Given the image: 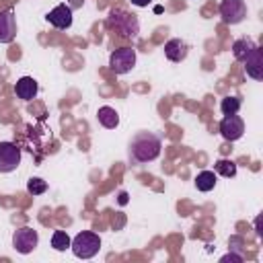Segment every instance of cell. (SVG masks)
<instances>
[{
	"mask_svg": "<svg viewBox=\"0 0 263 263\" xmlns=\"http://www.w3.org/2000/svg\"><path fill=\"white\" fill-rule=\"evenodd\" d=\"M240 105H242L240 97H226V99H222V103H220L222 115H234V113H238Z\"/></svg>",
	"mask_w": 263,
	"mask_h": 263,
	"instance_id": "obj_19",
	"label": "cell"
},
{
	"mask_svg": "<svg viewBox=\"0 0 263 263\" xmlns=\"http://www.w3.org/2000/svg\"><path fill=\"white\" fill-rule=\"evenodd\" d=\"M255 47H257V43H255L251 37H240V39H236V41L232 43V53H234V58H236L238 62H245V60L249 58V53H251Z\"/></svg>",
	"mask_w": 263,
	"mask_h": 263,
	"instance_id": "obj_14",
	"label": "cell"
},
{
	"mask_svg": "<svg viewBox=\"0 0 263 263\" xmlns=\"http://www.w3.org/2000/svg\"><path fill=\"white\" fill-rule=\"evenodd\" d=\"M72 253L78 257V259H90L99 253L101 249V238L97 232H90V230H84V232H78L74 238H72V245H70Z\"/></svg>",
	"mask_w": 263,
	"mask_h": 263,
	"instance_id": "obj_3",
	"label": "cell"
},
{
	"mask_svg": "<svg viewBox=\"0 0 263 263\" xmlns=\"http://www.w3.org/2000/svg\"><path fill=\"white\" fill-rule=\"evenodd\" d=\"M16 37V16L10 8L0 10V43H12Z\"/></svg>",
	"mask_w": 263,
	"mask_h": 263,
	"instance_id": "obj_10",
	"label": "cell"
},
{
	"mask_svg": "<svg viewBox=\"0 0 263 263\" xmlns=\"http://www.w3.org/2000/svg\"><path fill=\"white\" fill-rule=\"evenodd\" d=\"M162 140L152 132H138L127 146V156L134 164H146L160 156Z\"/></svg>",
	"mask_w": 263,
	"mask_h": 263,
	"instance_id": "obj_1",
	"label": "cell"
},
{
	"mask_svg": "<svg viewBox=\"0 0 263 263\" xmlns=\"http://www.w3.org/2000/svg\"><path fill=\"white\" fill-rule=\"evenodd\" d=\"M189 53V45L183 41V39H168L164 43V55L171 60V62H183Z\"/></svg>",
	"mask_w": 263,
	"mask_h": 263,
	"instance_id": "obj_13",
	"label": "cell"
},
{
	"mask_svg": "<svg viewBox=\"0 0 263 263\" xmlns=\"http://www.w3.org/2000/svg\"><path fill=\"white\" fill-rule=\"evenodd\" d=\"M136 66V49L132 47H119L111 51L109 55V68L115 74H127Z\"/></svg>",
	"mask_w": 263,
	"mask_h": 263,
	"instance_id": "obj_5",
	"label": "cell"
},
{
	"mask_svg": "<svg viewBox=\"0 0 263 263\" xmlns=\"http://www.w3.org/2000/svg\"><path fill=\"white\" fill-rule=\"evenodd\" d=\"M37 245H39V234L31 226H21V228L14 230V234H12V247H14L16 253L29 255V253H33L37 249Z\"/></svg>",
	"mask_w": 263,
	"mask_h": 263,
	"instance_id": "obj_4",
	"label": "cell"
},
{
	"mask_svg": "<svg viewBox=\"0 0 263 263\" xmlns=\"http://www.w3.org/2000/svg\"><path fill=\"white\" fill-rule=\"evenodd\" d=\"M70 245H72V238L68 236V232L55 230V232L51 234V247H53L55 251H66V249H70Z\"/></svg>",
	"mask_w": 263,
	"mask_h": 263,
	"instance_id": "obj_18",
	"label": "cell"
},
{
	"mask_svg": "<svg viewBox=\"0 0 263 263\" xmlns=\"http://www.w3.org/2000/svg\"><path fill=\"white\" fill-rule=\"evenodd\" d=\"M47 23L55 29H70L72 27V8L68 4H58L47 12Z\"/></svg>",
	"mask_w": 263,
	"mask_h": 263,
	"instance_id": "obj_9",
	"label": "cell"
},
{
	"mask_svg": "<svg viewBox=\"0 0 263 263\" xmlns=\"http://www.w3.org/2000/svg\"><path fill=\"white\" fill-rule=\"evenodd\" d=\"M220 16L226 25H238L247 16V4L245 0H222L220 4Z\"/></svg>",
	"mask_w": 263,
	"mask_h": 263,
	"instance_id": "obj_6",
	"label": "cell"
},
{
	"mask_svg": "<svg viewBox=\"0 0 263 263\" xmlns=\"http://www.w3.org/2000/svg\"><path fill=\"white\" fill-rule=\"evenodd\" d=\"M220 261H222V263H226V261H234V263H240V261H242V257H240V255H234V253H228V255H224Z\"/></svg>",
	"mask_w": 263,
	"mask_h": 263,
	"instance_id": "obj_21",
	"label": "cell"
},
{
	"mask_svg": "<svg viewBox=\"0 0 263 263\" xmlns=\"http://www.w3.org/2000/svg\"><path fill=\"white\" fill-rule=\"evenodd\" d=\"M214 173L230 179V177L236 175V162H232L230 158H220V160L214 162Z\"/></svg>",
	"mask_w": 263,
	"mask_h": 263,
	"instance_id": "obj_17",
	"label": "cell"
},
{
	"mask_svg": "<svg viewBox=\"0 0 263 263\" xmlns=\"http://www.w3.org/2000/svg\"><path fill=\"white\" fill-rule=\"evenodd\" d=\"M216 183H218V175L214 171H201L195 177V187H197V191H203V193L212 191L216 187Z\"/></svg>",
	"mask_w": 263,
	"mask_h": 263,
	"instance_id": "obj_16",
	"label": "cell"
},
{
	"mask_svg": "<svg viewBox=\"0 0 263 263\" xmlns=\"http://www.w3.org/2000/svg\"><path fill=\"white\" fill-rule=\"evenodd\" d=\"M152 0H132V4L134 6H140V8H144V6H148Z\"/></svg>",
	"mask_w": 263,
	"mask_h": 263,
	"instance_id": "obj_22",
	"label": "cell"
},
{
	"mask_svg": "<svg viewBox=\"0 0 263 263\" xmlns=\"http://www.w3.org/2000/svg\"><path fill=\"white\" fill-rule=\"evenodd\" d=\"M37 90H39V84H37V80L33 76H23L14 84V92L23 101H33L37 97Z\"/></svg>",
	"mask_w": 263,
	"mask_h": 263,
	"instance_id": "obj_12",
	"label": "cell"
},
{
	"mask_svg": "<svg viewBox=\"0 0 263 263\" xmlns=\"http://www.w3.org/2000/svg\"><path fill=\"white\" fill-rule=\"evenodd\" d=\"M107 25L111 29H115L121 37H129V39H136L138 33H140V23L136 18V14L132 12H125L121 8H111L109 16H107Z\"/></svg>",
	"mask_w": 263,
	"mask_h": 263,
	"instance_id": "obj_2",
	"label": "cell"
},
{
	"mask_svg": "<svg viewBox=\"0 0 263 263\" xmlns=\"http://www.w3.org/2000/svg\"><path fill=\"white\" fill-rule=\"evenodd\" d=\"M245 134V121L234 113V115H224L220 121V136L228 142L240 140Z\"/></svg>",
	"mask_w": 263,
	"mask_h": 263,
	"instance_id": "obj_8",
	"label": "cell"
},
{
	"mask_svg": "<svg viewBox=\"0 0 263 263\" xmlns=\"http://www.w3.org/2000/svg\"><path fill=\"white\" fill-rule=\"evenodd\" d=\"M21 164V148L12 142H0V173H12Z\"/></svg>",
	"mask_w": 263,
	"mask_h": 263,
	"instance_id": "obj_7",
	"label": "cell"
},
{
	"mask_svg": "<svg viewBox=\"0 0 263 263\" xmlns=\"http://www.w3.org/2000/svg\"><path fill=\"white\" fill-rule=\"evenodd\" d=\"M97 119H99V123L103 125V127H107V129H113V127H117L119 125V113L113 109V107H99V111H97Z\"/></svg>",
	"mask_w": 263,
	"mask_h": 263,
	"instance_id": "obj_15",
	"label": "cell"
},
{
	"mask_svg": "<svg viewBox=\"0 0 263 263\" xmlns=\"http://www.w3.org/2000/svg\"><path fill=\"white\" fill-rule=\"evenodd\" d=\"M242 64H245L247 74H249L253 80H261V78H263V51H261L259 45L249 53V58H247Z\"/></svg>",
	"mask_w": 263,
	"mask_h": 263,
	"instance_id": "obj_11",
	"label": "cell"
},
{
	"mask_svg": "<svg viewBox=\"0 0 263 263\" xmlns=\"http://www.w3.org/2000/svg\"><path fill=\"white\" fill-rule=\"evenodd\" d=\"M27 191H29L31 195H41V193L47 191V183H45L43 179H39V177H31V179L27 181Z\"/></svg>",
	"mask_w": 263,
	"mask_h": 263,
	"instance_id": "obj_20",
	"label": "cell"
}]
</instances>
